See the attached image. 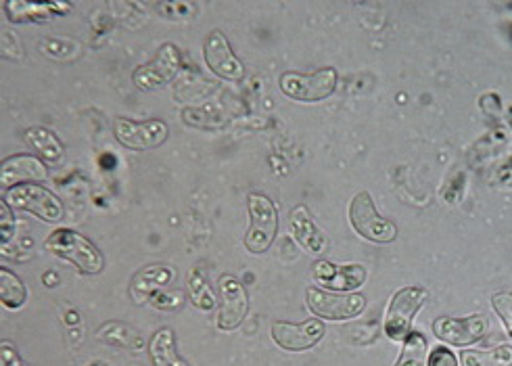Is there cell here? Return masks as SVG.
<instances>
[{"instance_id": "ba28073f", "label": "cell", "mask_w": 512, "mask_h": 366, "mask_svg": "<svg viewBox=\"0 0 512 366\" xmlns=\"http://www.w3.org/2000/svg\"><path fill=\"white\" fill-rule=\"evenodd\" d=\"M306 297L308 308L324 320H349L366 308V297L358 293H333L310 287Z\"/></svg>"}, {"instance_id": "7402d4cb", "label": "cell", "mask_w": 512, "mask_h": 366, "mask_svg": "<svg viewBox=\"0 0 512 366\" xmlns=\"http://www.w3.org/2000/svg\"><path fill=\"white\" fill-rule=\"evenodd\" d=\"M427 339L421 333H410L395 366H427Z\"/></svg>"}, {"instance_id": "484cf974", "label": "cell", "mask_w": 512, "mask_h": 366, "mask_svg": "<svg viewBox=\"0 0 512 366\" xmlns=\"http://www.w3.org/2000/svg\"><path fill=\"white\" fill-rule=\"evenodd\" d=\"M429 366H458V360L450 350L435 348L429 354Z\"/></svg>"}, {"instance_id": "44dd1931", "label": "cell", "mask_w": 512, "mask_h": 366, "mask_svg": "<svg viewBox=\"0 0 512 366\" xmlns=\"http://www.w3.org/2000/svg\"><path fill=\"white\" fill-rule=\"evenodd\" d=\"M462 366H512V346L490 350H467L460 356Z\"/></svg>"}, {"instance_id": "2e32d148", "label": "cell", "mask_w": 512, "mask_h": 366, "mask_svg": "<svg viewBox=\"0 0 512 366\" xmlns=\"http://www.w3.org/2000/svg\"><path fill=\"white\" fill-rule=\"evenodd\" d=\"M289 226L295 241L304 247L308 254L320 256L329 249V237L320 231V226L314 222L306 205H297V208H293L289 216Z\"/></svg>"}, {"instance_id": "cb8c5ba5", "label": "cell", "mask_w": 512, "mask_h": 366, "mask_svg": "<svg viewBox=\"0 0 512 366\" xmlns=\"http://www.w3.org/2000/svg\"><path fill=\"white\" fill-rule=\"evenodd\" d=\"M492 306L496 314L502 318V323L512 337V293H496L492 297Z\"/></svg>"}, {"instance_id": "5b68a950", "label": "cell", "mask_w": 512, "mask_h": 366, "mask_svg": "<svg viewBox=\"0 0 512 366\" xmlns=\"http://www.w3.org/2000/svg\"><path fill=\"white\" fill-rule=\"evenodd\" d=\"M5 201L11 205V208L32 212L44 222H61L65 218V208L61 199H57V195H53L42 185H36V182L9 189L5 193Z\"/></svg>"}, {"instance_id": "5bb4252c", "label": "cell", "mask_w": 512, "mask_h": 366, "mask_svg": "<svg viewBox=\"0 0 512 366\" xmlns=\"http://www.w3.org/2000/svg\"><path fill=\"white\" fill-rule=\"evenodd\" d=\"M312 277L333 291H354L364 285L366 270L360 264H333L327 260H318L312 268Z\"/></svg>"}, {"instance_id": "9a60e30c", "label": "cell", "mask_w": 512, "mask_h": 366, "mask_svg": "<svg viewBox=\"0 0 512 366\" xmlns=\"http://www.w3.org/2000/svg\"><path fill=\"white\" fill-rule=\"evenodd\" d=\"M49 176L42 159L34 155H13L7 157L0 166V185L7 191L19 185H30V182H42Z\"/></svg>"}, {"instance_id": "603a6c76", "label": "cell", "mask_w": 512, "mask_h": 366, "mask_svg": "<svg viewBox=\"0 0 512 366\" xmlns=\"http://www.w3.org/2000/svg\"><path fill=\"white\" fill-rule=\"evenodd\" d=\"M189 293H191L193 306L199 308V310L207 312V310H212L216 306V297H214L212 289H209L205 279L195 270L191 272V277H189Z\"/></svg>"}, {"instance_id": "30bf717a", "label": "cell", "mask_w": 512, "mask_h": 366, "mask_svg": "<svg viewBox=\"0 0 512 366\" xmlns=\"http://www.w3.org/2000/svg\"><path fill=\"white\" fill-rule=\"evenodd\" d=\"M433 333L437 339L450 343V346L467 348L487 333V318L483 314H471L464 318L441 316L433 323Z\"/></svg>"}, {"instance_id": "ffe728a7", "label": "cell", "mask_w": 512, "mask_h": 366, "mask_svg": "<svg viewBox=\"0 0 512 366\" xmlns=\"http://www.w3.org/2000/svg\"><path fill=\"white\" fill-rule=\"evenodd\" d=\"M0 300H3L5 308L17 310L28 300V289L21 283L15 272L0 268Z\"/></svg>"}, {"instance_id": "7c38bea8", "label": "cell", "mask_w": 512, "mask_h": 366, "mask_svg": "<svg viewBox=\"0 0 512 366\" xmlns=\"http://www.w3.org/2000/svg\"><path fill=\"white\" fill-rule=\"evenodd\" d=\"M203 55L209 70L224 80H243L245 78V67L241 59L232 51L230 42L220 30H214L205 38L203 44Z\"/></svg>"}, {"instance_id": "8fae6325", "label": "cell", "mask_w": 512, "mask_h": 366, "mask_svg": "<svg viewBox=\"0 0 512 366\" xmlns=\"http://www.w3.org/2000/svg\"><path fill=\"white\" fill-rule=\"evenodd\" d=\"M220 314H218V329L220 331H235L247 316L249 300L245 287L232 277V274H222L220 283Z\"/></svg>"}, {"instance_id": "8992f818", "label": "cell", "mask_w": 512, "mask_h": 366, "mask_svg": "<svg viewBox=\"0 0 512 366\" xmlns=\"http://www.w3.org/2000/svg\"><path fill=\"white\" fill-rule=\"evenodd\" d=\"M335 88H337V70H333V67H324V70H318L314 74L285 72L281 76V90L295 101L318 103L322 99L331 97L335 93Z\"/></svg>"}, {"instance_id": "52a82bcc", "label": "cell", "mask_w": 512, "mask_h": 366, "mask_svg": "<svg viewBox=\"0 0 512 366\" xmlns=\"http://www.w3.org/2000/svg\"><path fill=\"white\" fill-rule=\"evenodd\" d=\"M180 65L182 57L178 47L172 42H166L149 63L136 67L132 74V82L141 90H157L176 78V74L180 72Z\"/></svg>"}, {"instance_id": "6da1fadb", "label": "cell", "mask_w": 512, "mask_h": 366, "mask_svg": "<svg viewBox=\"0 0 512 366\" xmlns=\"http://www.w3.org/2000/svg\"><path fill=\"white\" fill-rule=\"evenodd\" d=\"M44 247L51 254L78 266V270H82L84 274H99L105 266L103 254L97 249V245L88 241L84 235L72 231V228H59V231L51 233Z\"/></svg>"}, {"instance_id": "d4e9b609", "label": "cell", "mask_w": 512, "mask_h": 366, "mask_svg": "<svg viewBox=\"0 0 512 366\" xmlns=\"http://www.w3.org/2000/svg\"><path fill=\"white\" fill-rule=\"evenodd\" d=\"M15 233V220H13V214H11V205L3 199V203H0V239H3V243H7Z\"/></svg>"}, {"instance_id": "e0dca14e", "label": "cell", "mask_w": 512, "mask_h": 366, "mask_svg": "<svg viewBox=\"0 0 512 366\" xmlns=\"http://www.w3.org/2000/svg\"><path fill=\"white\" fill-rule=\"evenodd\" d=\"M3 7L15 24H23V21H44L69 9L67 3H42V0H7Z\"/></svg>"}, {"instance_id": "9c48e42d", "label": "cell", "mask_w": 512, "mask_h": 366, "mask_svg": "<svg viewBox=\"0 0 512 366\" xmlns=\"http://www.w3.org/2000/svg\"><path fill=\"white\" fill-rule=\"evenodd\" d=\"M113 134L120 145L134 151H145V149H155L159 145H164L170 130H168V124L161 120L132 122L126 118H115Z\"/></svg>"}, {"instance_id": "277c9868", "label": "cell", "mask_w": 512, "mask_h": 366, "mask_svg": "<svg viewBox=\"0 0 512 366\" xmlns=\"http://www.w3.org/2000/svg\"><path fill=\"white\" fill-rule=\"evenodd\" d=\"M249 231L245 235V247L251 254H264L270 249L278 231L276 205L262 193H251L247 199Z\"/></svg>"}, {"instance_id": "4316f807", "label": "cell", "mask_w": 512, "mask_h": 366, "mask_svg": "<svg viewBox=\"0 0 512 366\" xmlns=\"http://www.w3.org/2000/svg\"><path fill=\"white\" fill-rule=\"evenodd\" d=\"M3 366H23L21 358L17 356L15 348L9 341H3Z\"/></svg>"}, {"instance_id": "4fadbf2b", "label": "cell", "mask_w": 512, "mask_h": 366, "mask_svg": "<svg viewBox=\"0 0 512 366\" xmlns=\"http://www.w3.org/2000/svg\"><path fill=\"white\" fill-rule=\"evenodd\" d=\"M324 337V325L318 318H310L306 323L293 325L285 320H276L272 325V339L278 348L287 352H304L314 348Z\"/></svg>"}, {"instance_id": "ac0fdd59", "label": "cell", "mask_w": 512, "mask_h": 366, "mask_svg": "<svg viewBox=\"0 0 512 366\" xmlns=\"http://www.w3.org/2000/svg\"><path fill=\"white\" fill-rule=\"evenodd\" d=\"M23 139H26V143L42 157V162L46 164H61V159L65 155V149H63V143L57 139V134L49 128H28L26 134H23Z\"/></svg>"}, {"instance_id": "d6986e66", "label": "cell", "mask_w": 512, "mask_h": 366, "mask_svg": "<svg viewBox=\"0 0 512 366\" xmlns=\"http://www.w3.org/2000/svg\"><path fill=\"white\" fill-rule=\"evenodd\" d=\"M149 358L153 366H186L176 352V337L170 327L159 329L149 341Z\"/></svg>"}, {"instance_id": "3957f363", "label": "cell", "mask_w": 512, "mask_h": 366, "mask_svg": "<svg viewBox=\"0 0 512 366\" xmlns=\"http://www.w3.org/2000/svg\"><path fill=\"white\" fill-rule=\"evenodd\" d=\"M429 297V291L425 287H404L391 297V302L385 312V333L393 341H402L410 335L412 323L423 308L425 300Z\"/></svg>"}, {"instance_id": "7a4b0ae2", "label": "cell", "mask_w": 512, "mask_h": 366, "mask_svg": "<svg viewBox=\"0 0 512 366\" xmlns=\"http://www.w3.org/2000/svg\"><path fill=\"white\" fill-rule=\"evenodd\" d=\"M349 222L354 231L372 243H393L398 239V226L383 218L375 208L368 191H360L349 205Z\"/></svg>"}]
</instances>
